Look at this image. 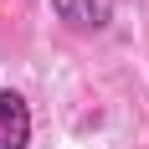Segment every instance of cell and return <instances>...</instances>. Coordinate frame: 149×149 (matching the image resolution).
Returning <instances> with one entry per match:
<instances>
[{"instance_id":"obj_1","label":"cell","mask_w":149,"mask_h":149,"mask_svg":"<svg viewBox=\"0 0 149 149\" xmlns=\"http://www.w3.org/2000/svg\"><path fill=\"white\" fill-rule=\"evenodd\" d=\"M31 144V103L15 88H0V149H26Z\"/></svg>"},{"instance_id":"obj_2","label":"cell","mask_w":149,"mask_h":149,"mask_svg":"<svg viewBox=\"0 0 149 149\" xmlns=\"http://www.w3.org/2000/svg\"><path fill=\"white\" fill-rule=\"evenodd\" d=\"M52 10L72 31H103L108 26V0H52Z\"/></svg>"}]
</instances>
